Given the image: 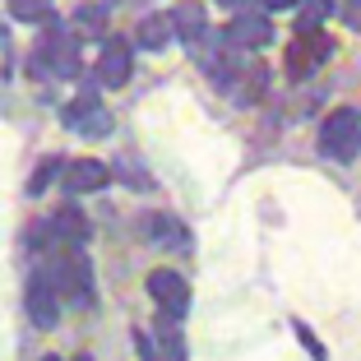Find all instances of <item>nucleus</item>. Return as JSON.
<instances>
[{
  "instance_id": "28",
  "label": "nucleus",
  "mask_w": 361,
  "mask_h": 361,
  "mask_svg": "<svg viewBox=\"0 0 361 361\" xmlns=\"http://www.w3.org/2000/svg\"><path fill=\"white\" fill-rule=\"evenodd\" d=\"M79 361H88V357H79Z\"/></svg>"
},
{
  "instance_id": "2",
  "label": "nucleus",
  "mask_w": 361,
  "mask_h": 361,
  "mask_svg": "<svg viewBox=\"0 0 361 361\" xmlns=\"http://www.w3.org/2000/svg\"><path fill=\"white\" fill-rule=\"evenodd\" d=\"M319 153L329 162H352L361 153V111L357 106H338L319 126Z\"/></svg>"
},
{
  "instance_id": "26",
  "label": "nucleus",
  "mask_w": 361,
  "mask_h": 361,
  "mask_svg": "<svg viewBox=\"0 0 361 361\" xmlns=\"http://www.w3.org/2000/svg\"><path fill=\"white\" fill-rule=\"evenodd\" d=\"M223 5H241V0H223Z\"/></svg>"
},
{
  "instance_id": "13",
  "label": "nucleus",
  "mask_w": 361,
  "mask_h": 361,
  "mask_svg": "<svg viewBox=\"0 0 361 361\" xmlns=\"http://www.w3.org/2000/svg\"><path fill=\"white\" fill-rule=\"evenodd\" d=\"M176 37V19L171 14H144V23H139L135 42L144 47V51H162V47Z\"/></svg>"
},
{
  "instance_id": "23",
  "label": "nucleus",
  "mask_w": 361,
  "mask_h": 361,
  "mask_svg": "<svg viewBox=\"0 0 361 361\" xmlns=\"http://www.w3.org/2000/svg\"><path fill=\"white\" fill-rule=\"evenodd\" d=\"M287 5H301V0H274V10H287Z\"/></svg>"
},
{
  "instance_id": "17",
  "label": "nucleus",
  "mask_w": 361,
  "mask_h": 361,
  "mask_svg": "<svg viewBox=\"0 0 361 361\" xmlns=\"http://www.w3.org/2000/svg\"><path fill=\"white\" fill-rule=\"evenodd\" d=\"M10 14L19 23H42L51 19V0H10Z\"/></svg>"
},
{
  "instance_id": "9",
  "label": "nucleus",
  "mask_w": 361,
  "mask_h": 361,
  "mask_svg": "<svg viewBox=\"0 0 361 361\" xmlns=\"http://www.w3.org/2000/svg\"><path fill=\"white\" fill-rule=\"evenodd\" d=\"M28 319L37 324V329H51L56 319H61V292L51 287L47 269L32 274V283H28Z\"/></svg>"
},
{
  "instance_id": "8",
  "label": "nucleus",
  "mask_w": 361,
  "mask_h": 361,
  "mask_svg": "<svg viewBox=\"0 0 361 361\" xmlns=\"http://www.w3.org/2000/svg\"><path fill=\"white\" fill-rule=\"evenodd\" d=\"M111 185V167L97 158H79V162H65V195L79 200V195H93Z\"/></svg>"
},
{
  "instance_id": "14",
  "label": "nucleus",
  "mask_w": 361,
  "mask_h": 361,
  "mask_svg": "<svg viewBox=\"0 0 361 361\" xmlns=\"http://www.w3.org/2000/svg\"><path fill=\"white\" fill-rule=\"evenodd\" d=\"M171 19H176V37L180 42H204L209 37V19H204V5H195V0H185V5H176L171 10Z\"/></svg>"
},
{
  "instance_id": "15",
  "label": "nucleus",
  "mask_w": 361,
  "mask_h": 361,
  "mask_svg": "<svg viewBox=\"0 0 361 361\" xmlns=\"http://www.w3.org/2000/svg\"><path fill=\"white\" fill-rule=\"evenodd\" d=\"M227 88H236V102H259L264 97V88H269V75H264V65H245L241 75H232V84Z\"/></svg>"
},
{
  "instance_id": "18",
  "label": "nucleus",
  "mask_w": 361,
  "mask_h": 361,
  "mask_svg": "<svg viewBox=\"0 0 361 361\" xmlns=\"http://www.w3.org/2000/svg\"><path fill=\"white\" fill-rule=\"evenodd\" d=\"M75 28L79 32H102L106 28V10L102 5H79L75 10Z\"/></svg>"
},
{
  "instance_id": "10",
  "label": "nucleus",
  "mask_w": 361,
  "mask_h": 361,
  "mask_svg": "<svg viewBox=\"0 0 361 361\" xmlns=\"http://www.w3.org/2000/svg\"><path fill=\"white\" fill-rule=\"evenodd\" d=\"M269 37H274L269 14H236V19L227 23V42L241 47V51H259V47H269Z\"/></svg>"
},
{
  "instance_id": "27",
  "label": "nucleus",
  "mask_w": 361,
  "mask_h": 361,
  "mask_svg": "<svg viewBox=\"0 0 361 361\" xmlns=\"http://www.w3.org/2000/svg\"><path fill=\"white\" fill-rule=\"evenodd\" d=\"M42 361H61V357H42Z\"/></svg>"
},
{
  "instance_id": "1",
  "label": "nucleus",
  "mask_w": 361,
  "mask_h": 361,
  "mask_svg": "<svg viewBox=\"0 0 361 361\" xmlns=\"http://www.w3.org/2000/svg\"><path fill=\"white\" fill-rule=\"evenodd\" d=\"M47 278L61 292V301H70V306H88L93 301V269H88L79 245H61L51 255V264H47Z\"/></svg>"
},
{
  "instance_id": "22",
  "label": "nucleus",
  "mask_w": 361,
  "mask_h": 361,
  "mask_svg": "<svg viewBox=\"0 0 361 361\" xmlns=\"http://www.w3.org/2000/svg\"><path fill=\"white\" fill-rule=\"evenodd\" d=\"M343 10H348L352 23H361V0H343Z\"/></svg>"
},
{
  "instance_id": "5",
  "label": "nucleus",
  "mask_w": 361,
  "mask_h": 361,
  "mask_svg": "<svg viewBox=\"0 0 361 361\" xmlns=\"http://www.w3.org/2000/svg\"><path fill=\"white\" fill-rule=\"evenodd\" d=\"M334 56V37L324 32H297V42L287 47V79H310L319 65Z\"/></svg>"
},
{
  "instance_id": "12",
  "label": "nucleus",
  "mask_w": 361,
  "mask_h": 361,
  "mask_svg": "<svg viewBox=\"0 0 361 361\" xmlns=\"http://www.w3.org/2000/svg\"><path fill=\"white\" fill-rule=\"evenodd\" d=\"M144 236H149L153 245H171V250H180L185 245V227L171 218V213H144Z\"/></svg>"
},
{
  "instance_id": "16",
  "label": "nucleus",
  "mask_w": 361,
  "mask_h": 361,
  "mask_svg": "<svg viewBox=\"0 0 361 361\" xmlns=\"http://www.w3.org/2000/svg\"><path fill=\"white\" fill-rule=\"evenodd\" d=\"M334 14V0H301V14H297V32H319L324 19Z\"/></svg>"
},
{
  "instance_id": "19",
  "label": "nucleus",
  "mask_w": 361,
  "mask_h": 361,
  "mask_svg": "<svg viewBox=\"0 0 361 361\" xmlns=\"http://www.w3.org/2000/svg\"><path fill=\"white\" fill-rule=\"evenodd\" d=\"M56 176H65V167H61V158H47V162H42V167L32 171V180H28V190H32V195H42V190H47V185H51V180H56Z\"/></svg>"
},
{
  "instance_id": "4",
  "label": "nucleus",
  "mask_w": 361,
  "mask_h": 361,
  "mask_svg": "<svg viewBox=\"0 0 361 361\" xmlns=\"http://www.w3.org/2000/svg\"><path fill=\"white\" fill-rule=\"evenodd\" d=\"M61 121H65L70 130H79V135H88V139L111 135V111L102 106L97 88H84L75 102H65V106H61Z\"/></svg>"
},
{
  "instance_id": "25",
  "label": "nucleus",
  "mask_w": 361,
  "mask_h": 361,
  "mask_svg": "<svg viewBox=\"0 0 361 361\" xmlns=\"http://www.w3.org/2000/svg\"><path fill=\"white\" fill-rule=\"evenodd\" d=\"M259 5H264V10H274V0H259Z\"/></svg>"
},
{
  "instance_id": "24",
  "label": "nucleus",
  "mask_w": 361,
  "mask_h": 361,
  "mask_svg": "<svg viewBox=\"0 0 361 361\" xmlns=\"http://www.w3.org/2000/svg\"><path fill=\"white\" fill-rule=\"evenodd\" d=\"M5 37H10V32H5V23H0V42H5Z\"/></svg>"
},
{
  "instance_id": "21",
  "label": "nucleus",
  "mask_w": 361,
  "mask_h": 361,
  "mask_svg": "<svg viewBox=\"0 0 361 361\" xmlns=\"http://www.w3.org/2000/svg\"><path fill=\"white\" fill-rule=\"evenodd\" d=\"M297 338L306 343V352H310V357H315V361H324V348H319V343H315V334H310L306 324H297Z\"/></svg>"
},
{
  "instance_id": "11",
  "label": "nucleus",
  "mask_w": 361,
  "mask_h": 361,
  "mask_svg": "<svg viewBox=\"0 0 361 361\" xmlns=\"http://www.w3.org/2000/svg\"><path fill=\"white\" fill-rule=\"evenodd\" d=\"M51 236L61 245H84L88 241V218H84V209H79V204H65V209L51 218Z\"/></svg>"
},
{
  "instance_id": "3",
  "label": "nucleus",
  "mask_w": 361,
  "mask_h": 361,
  "mask_svg": "<svg viewBox=\"0 0 361 361\" xmlns=\"http://www.w3.org/2000/svg\"><path fill=\"white\" fill-rule=\"evenodd\" d=\"M37 75H75L79 56H75V37L61 28V23L47 19V37L37 42V61H32Z\"/></svg>"
},
{
  "instance_id": "7",
  "label": "nucleus",
  "mask_w": 361,
  "mask_h": 361,
  "mask_svg": "<svg viewBox=\"0 0 361 361\" xmlns=\"http://www.w3.org/2000/svg\"><path fill=\"white\" fill-rule=\"evenodd\" d=\"M130 70H135V51H130L126 37H106L102 51H97V84L102 88H121L130 79Z\"/></svg>"
},
{
  "instance_id": "20",
  "label": "nucleus",
  "mask_w": 361,
  "mask_h": 361,
  "mask_svg": "<svg viewBox=\"0 0 361 361\" xmlns=\"http://www.w3.org/2000/svg\"><path fill=\"white\" fill-rule=\"evenodd\" d=\"M162 348H167V357H171V361H185V343H180V334H176V329H162Z\"/></svg>"
},
{
  "instance_id": "6",
  "label": "nucleus",
  "mask_w": 361,
  "mask_h": 361,
  "mask_svg": "<svg viewBox=\"0 0 361 361\" xmlns=\"http://www.w3.org/2000/svg\"><path fill=\"white\" fill-rule=\"evenodd\" d=\"M149 297L158 301V310L167 319H180L190 310V283H185L176 269H153L149 274Z\"/></svg>"
}]
</instances>
